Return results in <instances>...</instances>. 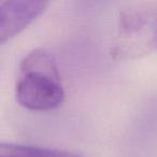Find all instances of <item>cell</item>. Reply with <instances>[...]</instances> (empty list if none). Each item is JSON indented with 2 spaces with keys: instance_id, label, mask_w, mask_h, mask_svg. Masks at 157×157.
Wrapping results in <instances>:
<instances>
[{
  "instance_id": "4",
  "label": "cell",
  "mask_w": 157,
  "mask_h": 157,
  "mask_svg": "<svg viewBox=\"0 0 157 157\" xmlns=\"http://www.w3.org/2000/svg\"><path fill=\"white\" fill-rule=\"evenodd\" d=\"M0 157H83L81 154L58 148L41 147L27 144L1 143Z\"/></svg>"
},
{
  "instance_id": "2",
  "label": "cell",
  "mask_w": 157,
  "mask_h": 157,
  "mask_svg": "<svg viewBox=\"0 0 157 157\" xmlns=\"http://www.w3.org/2000/svg\"><path fill=\"white\" fill-rule=\"evenodd\" d=\"M157 48V9L136 6L120 12L114 58H131Z\"/></svg>"
},
{
  "instance_id": "1",
  "label": "cell",
  "mask_w": 157,
  "mask_h": 157,
  "mask_svg": "<svg viewBox=\"0 0 157 157\" xmlns=\"http://www.w3.org/2000/svg\"><path fill=\"white\" fill-rule=\"evenodd\" d=\"M16 101L31 111H50L61 105L65 90L53 56L43 48L21 60L15 84Z\"/></svg>"
},
{
  "instance_id": "3",
  "label": "cell",
  "mask_w": 157,
  "mask_h": 157,
  "mask_svg": "<svg viewBox=\"0 0 157 157\" xmlns=\"http://www.w3.org/2000/svg\"><path fill=\"white\" fill-rule=\"evenodd\" d=\"M51 0H0V43L13 39L36 21Z\"/></svg>"
}]
</instances>
